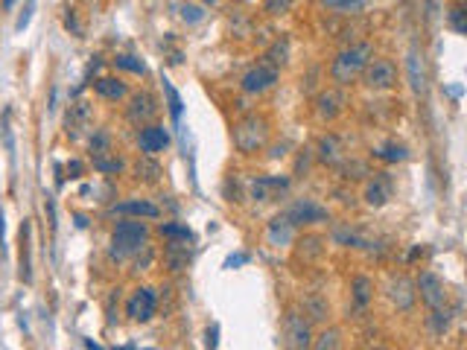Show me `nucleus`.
I'll return each mask as SVG.
<instances>
[{
    "label": "nucleus",
    "mask_w": 467,
    "mask_h": 350,
    "mask_svg": "<svg viewBox=\"0 0 467 350\" xmlns=\"http://www.w3.org/2000/svg\"><path fill=\"white\" fill-rule=\"evenodd\" d=\"M319 158L324 161V164H339L342 161V146H339V140L333 137V134H328V137H321V143H319Z\"/></svg>",
    "instance_id": "412c9836"
},
{
    "label": "nucleus",
    "mask_w": 467,
    "mask_h": 350,
    "mask_svg": "<svg viewBox=\"0 0 467 350\" xmlns=\"http://www.w3.org/2000/svg\"><path fill=\"white\" fill-rule=\"evenodd\" d=\"M219 0H202V6H216Z\"/></svg>",
    "instance_id": "a18cd8bd"
},
{
    "label": "nucleus",
    "mask_w": 467,
    "mask_h": 350,
    "mask_svg": "<svg viewBox=\"0 0 467 350\" xmlns=\"http://www.w3.org/2000/svg\"><path fill=\"white\" fill-rule=\"evenodd\" d=\"M289 225H319V222H328L330 213H328V207H321L316 199H298L292 207H289Z\"/></svg>",
    "instance_id": "20e7f679"
},
{
    "label": "nucleus",
    "mask_w": 467,
    "mask_h": 350,
    "mask_svg": "<svg viewBox=\"0 0 467 350\" xmlns=\"http://www.w3.org/2000/svg\"><path fill=\"white\" fill-rule=\"evenodd\" d=\"M21 257H18V263H21V280L24 283H30L33 280V263H30V219H24L21 222Z\"/></svg>",
    "instance_id": "2eb2a0df"
},
{
    "label": "nucleus",
    "mask_w": 467,
    "mask_h": 350,
    "mask_svg": "<svg viewBox=\"0 0 467 350\" xmlns=\"http://www.w3.org/2000/svg\"><path fill=\"white\" fill-rule=\"evenodd\" d=\"M111 213L114 216H137V219H158L161 210L155 207L152 202H144V199H129V202H120L111 207Z\"/></svg>",
    "instance_id": "9b49d317"
},
{
    "label": "nucleus",
    "mask_w": 467,
    "mask_h": 350,
    "mask_svg": "<svg viewBox=\"0 0 467 350\" xmlns=\"http://www.w3.org/2000/svg\"><path fill=\"white\" fill-rule=\"evenodd\" d=\"M88 120V105L85 103H76L74 108H70V114H67V134L70 137H79V125Z\"/></svg>",
    "instance_id": "cd10ccee"
},
{
    "label": "nucleus",
    "mask_w": 467,
    "mask_h": 350,
    "mask_svg": "<svg viewBox=\"0 0 467 350\" xmlns=\"http://www.w3.org/2000/svg\"><path fill=\"white\" fill-rule=\"evenodd\" d=\"M269 240H272L275 245H287L292 240V225L287 216H275L272 222H269Z\"/></svg>",
    "instance_id": "a211bd4d"
},
{
    "label": "nucleus",
    "mask_w": 467,
    "mask_h": 350,
    "mask_svg": "<svg viewBox=\"0 0 467 350\" xmlns=\"http://www.w3.org/2000/svg\"><path fill=\"white\" fill-rule=\"evenodd\" d=\"M140 149L146 152V155H155V152H164L167 143H169V134L164 125H146V129H140V137H137Z\"/></svg>",
    "instance_id": "ddd939ff"
},
{
    "label": "nucleus",
    "mask_w": 467,
    "mask_h": 350,
    "mask_svg": "<svg viewBox=\"0 0 467 350\" xmlns=\"http://www.w3.org/2000/svg\"><path fill=\"white\" fill-rule=\"evenodd\" d=\"M266 134H269L266 120L254 117V114L246 117V120H239L234 125V143H237V149L243 152V155H254V152L266 143Z\"/></svg>",
    "instance_id": "7ed1b4c3"
},
{
    "label": "nucleus",
    "mask_w": 467,
    "mask_h": 350,
    "mask_svg": "<svg viewBox=\"0 0 467 350\" xmlns=\"http://www.w3.org/2000/svg\"><path fill=\"white\" fill-rule=\"evenodd\" d=\"M321 3L330 9H339V12H357L365 0H321Z\"/></svg>",
    "instance_id": "72a5a7b5"
},
{
    "label": "nucleus",
    "mask_w": 467,
    "mask_h": 350,
    "mask_svg": "<svg viewBox=\"0 0 467 350\" xmlns=\"http://www.w3.org/2000/svg\"><path fill=\"white\" fill-rule=\"evenodd\" d=\"M161 85H164V94H167V105H169V114H173L176 123H181V111H184V103H181V96L176 91V85L169 82L167 76L161 79Z\"/></svg>",
    "instance_id": "4be33fe9"
},
{
    "label": "nucleus",
    "mask_w": 467,
    "mask_h": 350,
    "mask_svg": "<svg viewBox=\"0 0 467 350\" xmlns=\"http://www.w3.org/2000/svg\"><path fill=\"white\" fill-rule=\"evenodd\" d=\"M65 26H67V30L74 33V35L82 33V26H79V21H76V12H74V9H67V12H65Z\"/></svg>",
    "instance_id": "4c0bfd02"
},
{
    "label": "nucleus",
    "mask_w": 467,
    "mask_h": 350,
    "mask_svg": "<svg viewBox=\"0 0 467 350\" xmlns=\"http://www.w3.org/2000/svg\"><path fill=\"white\" fill-rule=\"evenodd\" d=\"M450 324V313L447 310H432V330L435 333H444Z\"/></svg>",
    "instance_id": "f704fd0d"
},
{
    "label": "nucleus",
    "mask_w": 467,
    "mask_h": 350,
    "mask_svg": "<svg viewBox=\"0 0 467 350\" xmlns=\"http://www.w3.org/2000/svg\"><path fill=\"white\" fill-rule=\"evenodd\" d=\"M190 263V251H187V245L184 243H169L167 245V265L169 269H184V265Z\"/></svg>",
    "instance_id": "aec40b11"
},
{
    "label": "nucleus",
    "mask_w": 467,
    "mask_h": 350,
    "mask_svg": "<svg viewBox=\"0 0 467 350\" xmlns=\"http://www.w3.org/2000/svg\"><path fill=\"white\" fill-rule=\"evenodd\" d=\"M278 82V67L272 64H257L243 76V91L246 94H263Z\"/></svg>",
    "instance_id": "1a4fd4ad"
},
{
    "label": "nucleus",
    "mask_w": 467,
    "mask_h": 350,
    "mask_svg": "<svg viewBox=\"0 0 467 350\" xmlns=\"http://www.w3.org/2000/svg\"><path fill=\"white\" fill-rule=\"evenodd\" d=\"M85 347H88V350H105V347H100V344H96L94 339H85Z\"/></svg>",
    "instance_id": "79ce46f5"
},
{
    "label": "nucleus",
    "mask_w": 467,
    "mask_h": 350,
    "mask_svg": "<svg viewBox=\"0 0 467 350\" xmlns=\"http://www.w3.org/2000/svg\"><path fill=\"white\" fill-rule=\"evenodd\" d=\"M339 103H342V100H339L333 91L321 94V96H319V117H321V120H333L339 111H342V105H339Z\"/></svg>",
    "instance_id": "5701e85b"
},
{
    "label": "nucleus",
    "mask_w": 467,
    "mask_h": 350,
    "mask_svg": "<svg viewBox=\"0 0 467 350\" xmlns=\"http://www.w3.org/2000/svg\"><path fill=\"white\" fill-rule=\"evenodd\" d=\"M248 263V254H231L228 260H225V269H237V265Z\"/></svg>",
    "instance_id": "ea45409f"
},
{
    "label": "nucleus",
    "mask_w": 467,
    "mask_h": 350,
    "mask_svg": "<svg viewBox=\"0 0 467 350\" xmlns=\"http://www.w3.org/2000/svg\"><path fill=\"white\" fill-rule=\"evenodd\" d=\"M76 228H88V219H85V216H76Z\"/></svg>",
    "instance_id": "37998d69"
},
{
    "label": "nucleus",
    "mask_w": 467,
    "mask_h": 350,
    "mask_svg": "<svg viewBox=\"0 0 467 350\" xmlns=\"http://www.w3.org/2000/svg\"><path fill=\"white\" fill-rule=\"evenodd\" d=\"M205 347H207V350H216V347H219V324H214V327L205 330Z\"/></svg>",
    "instance_id": "c9c22d12"
},
{
    "label": "nucleus",
    "mask_w": 467,
    "mask_h": 350,
    "mask_svg": "<svg viewBox=\"0 0 467 350\" xmlns=\"http://www.w3.org/2000/svg\"><path fill=\"white\" fill-rule=\"evenodd\" d=\"M161 234L173 243H190L193 240V231L187 225H178V222H161Z\"/></svg>",
    "instance_id": "a878e982"
},
{
    "label": "nucleus",
    "mask_w": 467,
    "mask_h": 350,
    "mask_svg": "<svg viewBox=\"0 0 467 350\" xmlns=\"http://www.w3.org/2000/svg\"><path fill=\"white\" fill-rule=\"evenodd\" d=\"M94 170L103 175H117V173H123V161L111 158L108 152H100V155H94Z\"/></svg>",
    "instance_id": "393cba45"
},
{
    "label": "nucleus",
    "mask_w": 467,
    "mask_h": 350,
    "mask_svg": "<svg viewBox=\"0 0 467 350\" xmlns=\"http://www.w3.org/2000/svg\"><path fill=\"white\" fill-rule=\"evenodd\" d=\"M391 301L400 306V310H409V306L415 304V292H412V283H409L406 277H398L391 283Z\"/></svg>",
    "instance_id": "f3484780"
},
{
    "label": "nucleus",
    "mask_w": 467,
    "mask_h": 350,
    "mask_svg": "<svg viewBox=\"0 0 467 350\" xmlns=\"http://www.w3.org/2000/svg\"><path fill=\"white\" fill-rule=\"evenodd\" d=\"M371 44H357V47H348L336 55V62L330 67L333 79L339 82V85H350L353 79H357L362 70L368 67V62H371Z\"/></svg>",
    "instance_id": "f257e3e1"
},
{
    "label": "nucleus",
    "mask_w": 467,
    "mask_h": 350,
    "mask_svg": "<svg viewBox=\"0 0 467 350\" xmlns=\"http://www.w3.org/2000/svg\"><path fill=\"white\" fill-rule=\"evenodd\" d=\"M289 181L280 178V175H260L251 181V199L257 202H269V199H278L280 193H287Z\"/></svg>",
    "instance_id": "9d476101"
},
{
    "label": "nucleus",
    "mask_w": 467,
    "mask_h": 350,
    "mask_svg": "<svg viewBox=\"0 0 467 350\" xmlns=\"http://www.w3.org/2000/svg\"><path fill=\"white\" fill-rule=\"evenodd\" d=\"M82 173H85L82 161H67V175L70 178H82Z\"/></svg>",
    "instance_id": "58836bf2"
},
{
    "label": "nucleus",
    "mask_w": 467,
    "mask_h": 350,
    "mask_svg": "<svg viewBox=\"0 0 467 350\" xmlns=\"http://www.w3.org/2000/svg\"><path fill=\"white\" fill-rule=\"evenodd\" d=\"M374 155L383 158V161H389V164H398V161H406V158H409V152H406L403 143H394V140H391V143L374 149Z\"/></svg>",
    "instance_id": "bb28decb"
},
{
    "label": "nucleus",
    "mask_w": 467,
    "mask_h": 350,
    "mask_svg": "<svg viewBox=\"0 0 467 350\" xmlns=\"http://www.w3.org/2000/svg\"><path fill=\"white\" fill-rule=\"evenodd\" d=\"M418 292H421V298L423 304L430 306V310H441V306L447 304V286H444V280L432 274V272H421L418 277Z\"/></svg>",
    "instance_id": "0eeeda50"
},
{
    "label": "nucleus",
    "mask_w": 467,
    "mask_h": 350,
    "mask_svg": "<svg viewBox=\"0 0 467 350\" xmlns=\"http://www.w3.org/2000/svg\"><path fill=\"white\" fill-rule=\"evenodd\" d=\"M144 350H158V347H144Z\"/></svg>",
    "instance_id": "de8ad7c7"
},
{
    "label": "nucleus",
    "mask_w": 467,
    "mask_h": 350,
    "mask_svg": "<svg viewBox=\"0 0 467 350\" xmlns=\"http://www.w3.org/2000/svg\"><path fill=\"white\" fill-rule=\"evenodd\" d=\"M316 350H339V333L336 330H324L316 342Z\"/></svg>",
    "instance_id": "473e14b6"
},
{
    "label": "nucleus",
    "mask_w": 467,
    "mask_h": 350,
    "mask_svg": "<svg viewBox=\"0 0 467 350\" xmlns=\"http://www.w3.org/2000/svg\"><path fill=\"white\" fill-rule=\"evenodd\" d=\"M155 306H158V298H155V289L140 286V289L135 292V295H132L129 306H126V315H129L132 321H149V318L155 315Z\"/></svg>",
    "instance_id": "6e6552de"
},
{
    "label": "nucleus",
    "mask_w": 467,
    "mask_h": 350,
    "mask_svg": "<svg viewBox=\"0 0 467 350\" xmlns=\"http://www.w3.org/2000/svg\"><path fill=\"white\" fill-rule=\"evenodd\" d=\"M295 0H266L263 3V12L266 15H287V12L292 9Z\"/></svg>",
    "instance_id": "2f4dec72"
},
{
    "label": "nucleus",
    "mask_w": 467,
    "mask_h": 350,
    "mask_svg": "<svg viewBox=\"0 0 467 350\" xmlns=\"http://www.w3.org/2000/svg\"><path fill=\"white\" fill-rule=\"evenodd\" d=\"M114 350H137L135 344H120V347H114Z\"/></svg>",
    "instance_id": "c03bdc74"
},
{
    "label": "nucleus",
    "mask_w": 467,
    "mask_h": 350,
    "mask_svg": "<svg viewBox=\"0 0 467 350\" xmlns=\"http://www.w3.org/2000/svg\"><path fill=\"white\" fill-rule=\"evenodd\" d=\"M146 240H149V231L144 222L137 219L117 222V228L111 231V251H114V257H132L146 245Z\"/></svg>",
    "instance_id": "f03ea898"
},
{
    "label": "nucleus",
    "mask_w": 467,
    "mask_h": 350,
    "mask_svg": "<svg viewBox=\"0 0 467 350\" xmlns=\"http://www.w3.org/2000/svg\"><path fill=\"white\" fill-rule=\"evenodd\" d=\"M362 73H365V85L374 91H389V88H394V82H398V67L389 59H371Z\"/></svg>",
    "instance_id": "423d86ee"
},
{
    "label": "nucleus",
    "mask_w": 467,
    "mask_h": 350,
    "mask_svg": "<svg viewBox=\"0 0 467 350\" xmlns=\"http://www.w3.org/2000/svg\"><path fill=\"white\" fill-rule=\"evenodd\" d=\"M406 70H409V85L415 94H427V64L418 50H409L406 55Z\"/></svg>",
    "instance_id": "f8f14e48"
},
{
    "label": "nucleus",
    "mask_w": 467,
    "mask_h": 350,
    "mask_svg": "<svg viewBox=\"0 0 467 350\" xmlns=\"http://www.w3.org/2000/svg\"><path fill=\"white\" fill-rule=\"evenodd\" d=\"M365 202L371 204V207H383L389 202V184L383 178H374L371 184L365 187Z\"/></svg>",
    "instance_id": "6ab92c4d"
},
{
    "label": "nucleus",
    "mask_w": 467,
    "mask_h": 350,
    "mask_svg": "<svg viewBox=\"0 0 467 350\" xmlns=\"http://www.w3.org/2000/svg\"><path fill=\"white\" fill-rule=\"evenodd\" d=\"M0 248H6V216L0 210Z\"/></svg>",
    "instance_id": "a19ab883"
},
{
    "label": "nucleus",
    "mask_w": 467,
    "mask_h": 350,
    "mask_svg": "<svg viewBox=\"0 0 467 350\" xmlns=\"http://www.w3.org/2000/svg\"><path fill=\"white\" fill-rule=\"evenodd\" d=\"M114 67H117V70H129V73H135V76H144V73H146V64L140 62L137 55H129V53L114 55Z\"/></svg>",
    "instance_id": "c85d7f7f"
},
{
    "label": "nucleus",
    "mask_w": 467,
    "mask_h": 350,
    "mask_svg": "<svg viewBox=\"0 0 467 350\" xmlns=\"http://www.w3.org/2000/svg\"><path fill=\"white\" fill-rule=\"evenodd\" d=\"M33 9H35L33 3H26V6H24V12H21V15H18V24H15V30H18V33H24V30H26V26H30V18H33Z\"/></svg>",
    "instance_id": "e433bc0d"
},
{
    "label": "nucleus",
    "mask_w": 467,
    "mask_h": 350,
    "mask_svg": "<svg viewBox=\"0 0 467 350\" xmlns=\"http://www.w3.org/2000/svg\"><path fill=\"white\" fill-rule=\"evenodd\" d=\"M94 91L103 96V100H111V103H117V100H123L126 96V85L120 79H114V76H100L94 82Z\"/></svg>",
    "instance_id": "dca6fc26"
},
{
    "label": "nucleus",
    "mask_w": 467,
    "mask_h": 350,
    "mask_svg": "<svg viewBox=\"0 0 467 350\" xmlns=\"http://www.w3.org/2000/svg\"><path fill=\"white\" fill-rule=\"evenodd\" d=\"M12 3H15V0H3V6H6V9H9V6H12Z\"/></svg>",
    "instance_id": "49530a36"
},
{
    "label": "nucleus",
    "mask_w": 467,
    "mask_h": 350,
    "mask_svg": "<svg viewBox=\"0 0 467 350\" xmlns=\"http://www.w3.org/2000/svg\"><path fill=\"white\" fill-rule=\"evenodd\" d=\"M368 298H371V280L357 277V280H353V301H357V306H365Z\"/></svg>",
    "instance_id": "c756f323"
},
{
    "label": "nucleus",
    "mask_w": 467,
    "mask_h": 350,
    "mask_svg": "<svg viewBox=\"0 0 467 350\" xmlns=\"http://www.w3.org/2000/svg\"><path fill=\"white\" fill-rule=\"evenodd\" d=\"M284 335H287V347L289 350H313V333H309V321L298 313H287V327H284Z\"/></svg>",
    "instance_id": "39448f33"
},
{
    "label": "nucleus",
    "mask_w": 467,
    "mask_h": 350,
    "mask_svg": "<svg viewBox=\"0 0 467 350\" xmlns=\"http://www.w3.org/2000/svg\"><path fill=\"white\" fill-rule=\"evenodd\" d=\"M181 18L187 24H202L205 21V6L202 3H184L181 6Z\"/></svg>",
    "instance_id": "7c9ffc66"
},
{
    "label": "nucleus",
    "mask_w": 467,
    "mask_h": 350,
    "mask_svg": "<svg viewBox=\"0 0 467 350\" xmlns=\"http://www.w3.org/2000/svg\"><path fill=\"white\" fill-rule=\"evenodd\" d=\"M456 3H461V0H456Z\"/></svg>",
    "instance_id": "09e8293b"
},
{
    "label": "nucleus",
    "mask_w": 467,
    "mask_h": 350,
    "mask_svg": "<svg viewBox=\"0 0 467 350\" xmlns=\"http://www.w3.org/2000/svg\"><path fill=\"white\" fill-rule=\"evenodd\" d=\"M447 26L456 35H464L467 33V9L461 6V3H456V6H450L447 9Z\"/></svg>",
    "instance_id": "b1692460"
},
{
    "label": "nucleus",
    "mask_w": 467,
    "mask_h": 350,
    "mask_svg": "<svg viewBox=\"0 0 467 350\" xmlns=\"http://www.w3.org/2000/svg\"><path fill=\"white\" fill-rule=\"evenodd\" d=\"M155 111H158V105H155V100L144 91V94H135L132 96V105H129V120L135 123H146Z\"/></svg>",
    "instance_id": "4468645a"
},
{
    "label": "nucleus",
    "mask_w": 467,
    "mask_h": 350,
    "mask_svg": "<svg viewBox=\"0 0 467 350\" xmlns=\"http://www.w3.org/2000/svg\"><path fill=\"white\" fill-rule=\"evenodd\" d=\"M243 3H248V0H243Z\"/></svg>",
    "instance_id": "8fccbe9b"
}]
</instances>
